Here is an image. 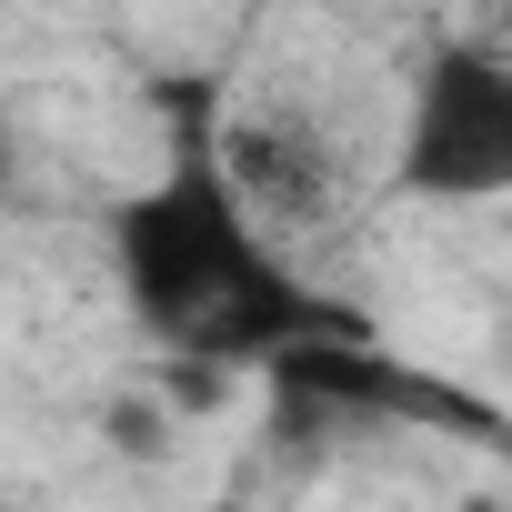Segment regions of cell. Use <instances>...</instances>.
<instances>
[{
	"instance_id": "5",
	"label": "cell",
	"mask_w": 512,
	"mask_h": 512,
	"mask_svg": "<svg viewBox=\"0 0 512 512\" xmlns=\"http://www.w3.org/2000/svg\"><path fill=\"white\" fill-rule=\"evenodd\" d=\"M221 392H231V362H211V352H171L161 362V402L171 412H211Z\"/></svg>"
},
{
	"instance_id": "2",
	"label": "cell",
	"mask_w": 512,
	"mask_h": 512,
	"mask_svg": "<svg viewBox=\"0 0 512 512\" xmlns=\"http://www.w3.org/2000/svg\"><path fill=\"white\" fill-rule=\"evenodd\" d=\"M512 181V71L492 51H442L412 91V131H402V191L422 201H482Z\"/></svg>"
},
{
	"instance_id": "3",
	"label": "cell",
	"mask_w": 512,
	"mask_h": 512,
	"mask_svg": "<svg viewBox=\"0 0 512 512\" xmlns=\"http://www.w3.org/2000/svg\"><path fill=\"white\" fill-rule=\"evenodd\" d=\"M221 181H231V201H272V211H322V191H332V171H322V151H312V131L302 121H241L231 141H221V161H211Z\"/></svg>"
},
{
	"instance_id": "4",
	"label": "cell",
	"mask_w": 512,
	"mask_h": 512,
	"mask_svg": "<svg viewBox=\"0 0 512 512\" xmlns=\"http://www.w3.org/2000/svg\"><path fill=\"white\" fill-rule=\"evenodd\" d=\"M101 432H111L131 462H161V452H171V402H141V392H121V402L101 412Z\"/></svg>"
},
{
	"instance_id": "6",
	"label": "cell",
	"mask_w": 512,
	"mask_h": 512,
	"mask_svg": "<svg viewBox=\"0 0 512 512\" xmlns=\"http://www.w3.org/2000/svg\"><path fill=\"white\" fill-rule=\"evenodd\" d=\"M0 171H11V111H0Z\"/></svg>"
},
{
	"instance_id": "1",
	"label": "cell",
	"mask_w": 512,
	"mask_h": 512,
	"mask_svg": "<svg viewBox=\"0 0 512 512\" xmlns=\"http://www.w3.org/2000/svg\"><path fill=\"white\" fill-rule=\"evenodd\" d=\"M111 251H121L131 312H141L161 342H191V332L241 292V272L262 262V241H251L231 181H221L201 151H191L161 191H141V201L111 211Z\"/></svg>"
}]
</instances>
